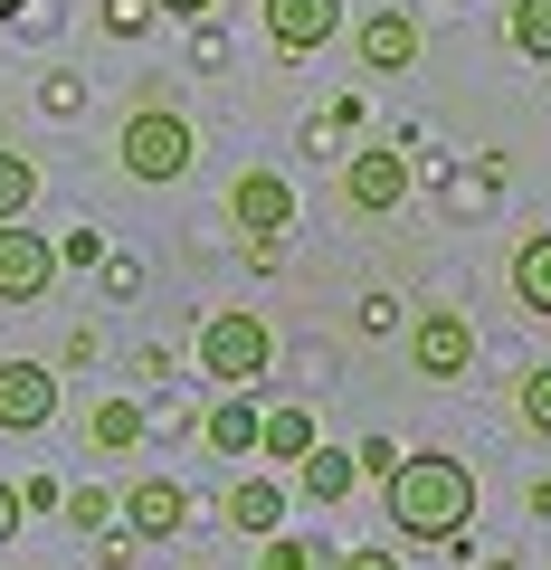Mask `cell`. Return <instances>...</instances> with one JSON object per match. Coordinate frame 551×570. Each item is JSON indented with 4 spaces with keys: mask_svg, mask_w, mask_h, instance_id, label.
I'll return each instance as SVG.
<instances>
[{
    "mask_svg": "<svg viewBox=\"0 0 551 570\" xmlns=\"http://www.w3.org/2000/svg\"><path fill=\"white\" fill-rule=\"evenodd\" d=\"M20 10H29V0H0V20H20Z\"/></svg>",
    "mask_w": 551,
    "mask_h": 570,
    "instance_id": "484cf974",
    "label": "cell"
},
{
    "mask_svg": "<svg viewBox=\"0 0 551 570\" xmlns=\"http://www.w3.org/2000/svg\"><path fill=\"white\" fill-rule=\"evenodd\" d=\"M152 10H171V20H209L219 0H152Z\"/></svg>",
    "mask_w": 551,
    "mask_h": 570,
    "instance_id": "cb8c5ba5",
    "label": "cell"
},
{
    "mask_svg": "<svg viewBox=\"0 0 551 570\" xmlns=\"http://www.w3.org/2000/svg\"><path fill=\"white\" fill-rule=\"evenodd\" d=\"M58 419V371L48 362H0V428L10 438H29V428Z\"/></svg>",
    "mask_w": 551,
    "mask_h": 570,
    "instance_id": "8992f818",
    "label": "cell"
},
{
    "mask_svg": "<svg viewBox=\"0 0 551 570\" xmlns=\"http://www.w3.org/2000/svg\"><path fill=\"white\" fill-rule=\"evenodd\" d=\"M105 29H115V39H144V29H152V0H105Z\"/></svg>",
    "mask_w": 551,
    "mask_h": 570,
    "instance_id": "7402d4cb",
    "label": "cell"
},
{
    "mask_svg": "<svg viewBox=\"0 0 551 570\" xmlns=\"http://www.w3.org/2000/svg\"><path fill=\"white\" fill-rule=\"evenodd\" d=\"M257 570H314V542H305V532H266Z\"/></svg>",
    "mask_w": 551,
    "mask_h": 570,
    "instance_id": "44dd1931",
    "label": "cell"
},
{
    "mask_svg": "<svg viewBox=\"0 0 551 570\" xmlns=\"http://www.w3.org/2000/svg\"><path fill=\"white\" fill-rule=\"evenodd\" d=\"M523 428H532V438H551V362L523 371Z\"/></svg>",
    "mask_w": 551,
    "mask_h": 570,
    "instance_id": "ffe728a7",
    "label": "cell"
},
{
    "mask_svg": "<svg viewBox=\"0 0 551 570\" xmlns=\"http://www.w3.org/2000/svg\"><path fill=\"white\" fill-rule=\"evenodd\" d=\"M504 29H513V48H523V58L551 67V0H513V20H504Z\"/></svg>",
    "mask_w": 551,
    "mask_h": 570,
    "instance_id": "ac0fdd59",
    "label": "cell"
},
{
    "mask_svg": "<svg viewBox=\"0 0 551 570\" xmlns=\"http://www.w3.org/2000/svg\"><path fill=\"white\" fill-rule=\"evenodd\" d=\"M295 466H305V494H314V504H343V494H352V475H362V456H352V448H324V438H314V448L295 456Z\"/></svg>",
    "mask_w": 551,
    "mask_h": 570,
    "instance_id": "4fadbf2b",
    "label": "cell"
},
{
    "mask_svg": "<svg viewBox=\"0 0 551 570\" xmlns=\"http://www.w3.org/2000/svg\"><path fill=\"white\" fill-rule=\"evenodd\" d=\"M48 276H58V247H48L39 228L0 219V305H39Z\"/></svg>",
    "mask_w": 551,
    "mask_h": 570,
    "instance_id": "5b68a950",
    "label": "cell"
},
{
    "mask_svg": "<svg viewBox=\"0 0 551 570\" xmlns=\"http://www.w3.org/2000/svg\"><path fill=\"white\" fill-rule=\"evenodd\" d=\"M134 438H144V409H134V400H105L96 409V448H134Z\"/></svg>",
    "mask_w": 551,
    "mask_h": 570,
    "instance_id": "d6986e66",
    "label": "cell"
},
{
    "mask_svg": "<svg viewBox=\"0 0 551 570\" xmlns=\"http://www.w3.org/2000/svg\"><path fill=\"white\" fill-rule=\"evenodd\" d=\"M333 29H343V0H266V39H276V58H314Z\"/></svg>",
    "mask_w": 551,
    "mask_h": 570,
    "instance_id": "52a82bcc",
    "label": "cell"
},
{
    "mask_svg": "<svg viewBox=\"0 0 551 570\" xmlns=\"http://www.w3.org/2000/svg\"><path fill=\"white\" fill-rule=\"evenodd\" d=\"M29 200H39V163L29 153H0V219H29Z\"/></svg>",
    "mask_w": 551,
    "mask_h": 570,
    "instance_id": "e0dca14e",
    "label": "cell"
},
{
    "mask_svg": "<svg viewBox=\"0 0 551 570\" xmlns=\"http://www.w3.org/2000/svg\"><path fill=\"white\" fill-rule=\"evenodd\" d=\"M200 371H209V381H228V390L266 381V371H276V333H266V314L219 305V314L200 324Z\"/></svg>",
    "mask_w": 551,
    "mask_h": 570,
    "instance_id": "7a4b0ae2",
    "label": "cell"
},
{
    "mask_svg": "<svg viewBox=\"0 0 551 570\" xmlns=\"http://www.w3.org/2000/svg\"><path fill=\"white\" fill-rule=\"evenodd\" d=\"M115 153H124L134 181H181L190 153H200V134H190L171 105H144V115H124V142H115Z\"/></svg>",
    "mask_w": 551,
    "mask_h": 570,
    "instance_id": "3957f363",
    "label": "cell"
},
{
    "mask_svg": "<svg viewBox=\"0 0 551 570\" xmlns=\"http://www.w3.org/2000/svg\"><path fill=\"white\" fill-rule=\"evenodd\" d=\"M343 200H352V209H371V219H381V209H400V200H409V153H352Z\"/></svg>",
    "mask_w": 551,
    "mask_h": 570,
    "instance_id": "ba28073f",
    "label": "cell"
},
{
    "mask_svg": "<svg viewBox=\"0 0 551 570\" xmlns=\"http://www.w3.org/2000/svg\"><path fill=\"white\" fill-rule=\"evenodd\" d=\"M513 295H523L532 314H551V228H532V238L513 247Z\"/></svg>",
    "mask_w": 551,
    "mask_h": 570,
    "instance_id": "9a60e30c",
    "label": "cell"
},
{
    "mask_svg": "<svg viewBox=\"0 0 551 570\" xmlns=\"http://www.w3.org/2000/svg\"><path fill=\"white\" fill-rule=\"evenodd\" d=\"M228 523H238V532H286V485L247 475V485L228 494Z\"/></svg>",
    "mask_w": 551,
    "mask_h": 570,
    "instance_id": "5bb4252c",
    "label": "cell"
},
{
    "mask_svg": "<svg viewBox=\"0 0 551 570\" xmlns=\"http://www.w3.org/2000/svg\"><path fill=\"white\" fill-rule=\"evenodd\" d=\"M409 362H419V381H466L475 362V324L456 305H429L419 324H409Z\"/></svg>",
    "mask_w": 551,
    "mask_h": 570,
    "instance_id": "277c9868",
    "label": "cell"
},
{
    "mask_svg": "<svg viewBox=\"0 0 551 570\" xmlns=\"http://www.w3.org/2000/svg\"><path fill=\"white\" fill-rule=\"evenodd\" d=\"M228 209H238L247 238H286V228H295V190L276 181V171H247V181L228 190Z\"/></svg>",
    "mask_w": 551,
    "mask_h": 570,
    "instance_id": "9c48e42d",
    "label": "cell"
},
{
    "mask_svg": "<svg viewBox=\"0 0 551 570\" xmlns=\"http://www.w3.org/2000/svg\"><path fill=\"white\" fill-rule=\"evenodd\" d=\"M209 448H219V456L257 448V400H219V409H209Z\"/></svg>",
    "mask_w": 551,
    "mask_h": 570,
    "instance_id": "2e32d148",
    "label": "cell"
},
{
    "mask_svg": "<svg viewBox=\"0 0 551 570\" xmlns=\"http://www.w3.org/2000/svg\"><path fill=\"white\" fill-rule=\"evenodd\" d=\"M10 532H20V485L0 475V542H10Z\"/></svg>",
    "mask_w": 551,
    "mask_h": 570,
    "instance_id": "603a6c76",
    "label": "cell"
},
{
    "mask_svg": "<svg viewBox=\"0 0 551 570\" xmlns=\"http://www.w3.org/2000/svg\"><path fill=\"white\" fill-rule=\"evenodd\" d=\"M352 48H362V67L400 77V67H419V20H409V10H371V20L352 29Z\"/></svg>",
    "mask_w": 551,
    "mask_h": 570,
    "instance_id": "30bf717a",
    "label": "cell"
},
{
    "mask_svg": "<svg viewBox=\"0 0 551 570\" xmlns=\"http://www.w3.org/2000/svg\"><path fill=\"white\" fill-rule=\"evenodd\" d=\"M343 570H400V561H390V551H352Z\"/></svg>",
    "mask_w": 551,
    "mask_h": 570,
    "instance_id": "d4e9b609",
    "label": "cell"
},
{
    "mask_svg": "<svg viewBox=\"0 0 551 570\" xmlns=\"http://www.w3.org/2000/svg\"><path fill=\"white\" fill-rule=\"evenodd\" d=\"M390 494V532H409V542H456V532L475 523V475L466 456H400V466L381 475Z\"/></svg>",
    "mask_w": 551,
    "mask_h": 570,
    "instance_id": "6da1fadb",
    "label": "cell"
},
{
    "mask_svg": "<svg viewBox=\"0 0 551 570\" xmlns=\"http://www.w3.org/2000/svg\"><path fill=\"white\" fill-rule=\"evenodd\" d=\"M124 523L144 532V542H163V532H181V523H190V494L171 485V475H144V485L124 494Z\"/></svg>",
    "mask_w": 551,
    "mask_h": 570,
    "instance_id": "8fae6325",
    "label": "cell"
},
{
    "mask_svg": "<svg viewBox=\"0 0 551 570\" xmlns=\"http://www.w3.org/2000/svg\"><path fill=\"white\" fill-rule=\"evenodd\" d=\"M314 448V409H257V456H276V466H295V456Z\"/></svg>",
    "mask_w": 551,
    "mask_h": 570,
    "instance_id": "7c38bea8",
    "label": "cell"
}]
</instances>
